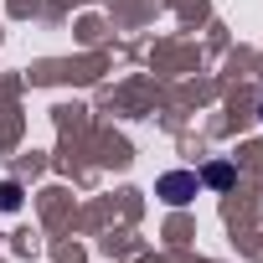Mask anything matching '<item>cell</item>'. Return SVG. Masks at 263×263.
Returning a JSON list of instances; mask_svg holds the SVG:
<instances>
[{"mask_svg": "<svg viewBox=\"0 0 263 263\" xmlns=\"http://www.w3.org/2000/svg\"><path fill=\"white\" fill-rule=\"evenodd\" d=\"M155 191H160V196H165L171 206H186V201H191V196L201 191V176H196V171H165Z\"/></svg>", "mask_w": 263, "mask_h": 263, "instance_id": "6da1fadb", "label": "cell"}, {"mask_svg": "<svg viewBox=\"0 0 263 263\" xmlns=\"http://www.w3.org/2000/svg\"><path fill=\"white\" fill-rule=\"evenodd\" d=\"M201 181H206V186H212V191H227V186H232V181H237V171H232V165H227V160H212V165H206V171H201Z\"/></svg>", "mask_w": 263, "mask_h": 263, "instance_id": "7a4b0ae2", "label": "cell"}, {"mask_svg": "<svg viewBox=\"0 0 263 263\" xmlns=\"http://www.w3.org/2000/svg\"><path fill=\"white\" fill-rule=\"evenodd\" d=\"M0 206H6V212H16V206H21V186H16V181L0 186Z\"/></svg>", "mask_w": 263, "mask_h": 263, "instance_id": "3957f363", "label": "cell"}]
</instances>
